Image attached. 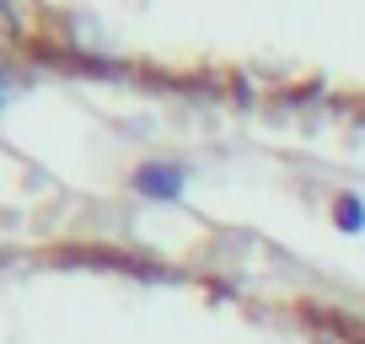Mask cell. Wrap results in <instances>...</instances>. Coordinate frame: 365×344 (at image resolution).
I'll use <instances>...</instances> for the list:
<instances>
[{"label":"cell","instance_id":"6da1fadb","mask_svg":"<svg viewBox=\"0 0 365 344\" xmlns=\"http://www.w3.org/2000/svg\"><path fill=\"white\" fill-rule=\"evenodd\" d=\"M129 188H135L140 199L172 205V199H182V188H188V167H182V161H145V167H135Z\"/></svg>","mask_w":365,"mask_h":344},{"label":"cell","instance_id":"7a4b0ae2","mask_svg":"<svg viewBox=\"0 0 365 344\" xmlns=\"http://www.w3.org/2000/svg\"><path fill=\"white\" fill-rule=\"evenodd\" d=\"M333 226L349 231V237H354V231H365V205L354 194H339V199H333Z\"/></svg>","mask_w":365,"mask_h":344}]
</instances>
